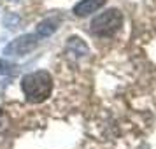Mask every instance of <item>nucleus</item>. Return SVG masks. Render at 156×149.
<instances>
[{
    "mask_svg": "<svg viewBox=\"0 0 156 149\" xmlns=\"http://www.w3.org/2000/svg\"><path fill=\"white\" fill-rule=\"evenodd\" d=\"M60 25V18H46L44 21L37 25V35L39 37H49L51 34H55Z\"/></svg>",
    "mask_w": 156,
    "mask_h": 149,
    "instance_id": "5",
    "label": "nucleus"
},
{
    "mask_svg": "<svg viewBox=\"0 0 156 149\" xmlns=\"http://www.w3.org/2000/svg\"><path fill=\"white\" fill-rule=\"evenodd\" d=\"M105 0H81L79 4L74 5V14L83 18V16H88V14H93L97 12L100 7H104Z\"/></svg>",
    "mask_w": 156,
    "mask_h": 149,
    "instance_id": "4",
    "label": "nucleus"
},
{
    "mask_svg": "<svg viewBox=\"0 0 156 149\" xmlns=\"http://www.w3.org/2000/svg\"><path fill=\"white\" fill-rule=\"evenodd\" d=\"M11 69H12V65L9 63V62H5V60H0V76L7 74Z\"/></svg>",
    "mask_w": 156,
    "mask_h": 149,
    "instance_id": "7",
    "label": "nucleus"
},
{
    "mask_svg": "<svg viewBox=\"0 0 156 149\" xmlns=\"http://www.w3.org/2000/svg\"><path fill=\"white\" fill-rule=\"evenodd\" d=\"M21 90L32 104H41L48 100L53 91V77L46 70H35L21 79Z\"/></svg>",
    "mask_w": 156,
    "mask_h": 149,
    "instance_id": "1",
    "label": "nucleus"
},
{
    "mask_svg": "<svg viewBox=\"0 0 156 149\" xmlns=\"http://www.w3.org/2000/svg\"><path fill=\"white\" fill-rule=\"evenodd\" d=\"M39 46V35L34 34H25L20 35L18 39L11 41V42L4 48V55L7 56H25Z\"/></svg>",
    "mask_w": 156,
    "mask_h": 149,
    "instance_id": "3",
    "label": "nucleus"
},
{
    "mask_svg": "<svg viewBox=\"0 0 156 149\" xmlns=\"http://www.w3.org/2000/svg\"><path fill=\"white\" fill-rule=\"evenodd\" d=\"M11 2H20V0H11Z\"/></svg>",
    "mask_w": 156,
    "mask_h": 149,
    "instance_id": "8",
    "label": "nucleus"
},
{
    "mask_svg": "<svg viewBox=\"0 0 156 149\" xmlns=\"http://www.w3.org/2000/svg\"><path fill=\"white\" fill-rule=\"evenodd\" d=\"M121 25H123V14L118 9H109L91 21V32L98 37H111L121 28Z\"/></svg>",
    "mask_w": 156,
    "mask_h": 149,
    "instance_id": "2",
    "label": "nucleus"
},
{
    "mask_svg": "<svg viewBox=\"0 0 156 149\" xmlns=\"http://www.w3.org/2000/svg\"><path fill=\"white\" fill-rule=\"evenodd\" d=\"M18 23H20V18L16 14H12V12H9V14L5 16V20H4V25H5L7 28H16Z\"/></svg>",
    "mask_w": 156,
    "mask_h": 149,
    "instance_id": "6",
    "label": "nucleus"
}]
</instances>
